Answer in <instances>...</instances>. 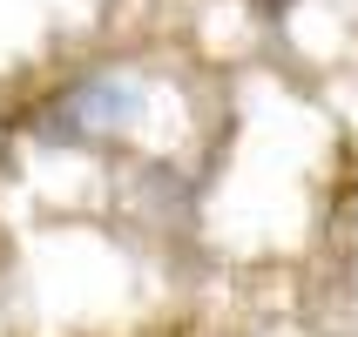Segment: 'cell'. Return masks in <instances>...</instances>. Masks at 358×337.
Listing matches in <instances>:
<instances>
[{
	"label": "cell",
	"mask_w": 358,
	"mask_h": 337,
	"mask_svg": "<svg viewBox=\"0 0 358 337\" xmlns=\"http://www.w3.org/2000/svg\"><path fill=\"white\" fill-rule=\"evenodd\" d=\"M136 115H142V81L88 75V81H75V88H61L27 128H34V142H48V149H95V142L122 135Z\"/></svg>",
	"instance_id": "1"
}]
</instances>
